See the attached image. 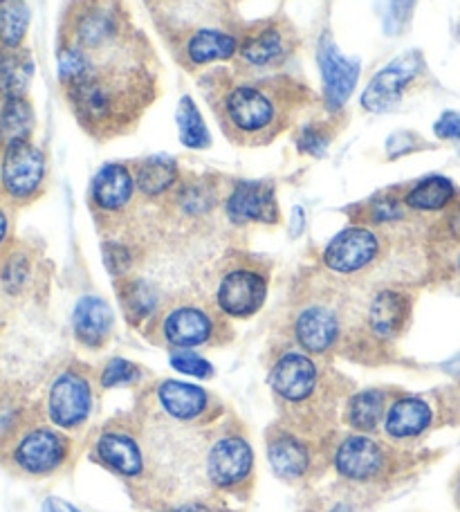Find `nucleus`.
I'll return each instance as SVG.
<instances>
[{"mask_svg":"<svg viewBox=\"0 0 460 512\" xmlns=\"http://www.w3.org/2000/svg\"><path fill=\"white\" fill-rule=\"evenodd\" d=\"M72 113L95 137H110L133 126L151 104L155 77L142 59L90 63V70L63 86Z\"/></svg>","mask_w":460,"mask_h":512,"instance_id":"1","label":"nucleus"},{"mask_svg":"<svg viewBox=\"0 0 460 512\" xmlns=\"http://www.w3.org/2000/svg\"><path fill=\"white\" fill-rule=\"evenodd\" d=\"M306 86L290 79L238 81L216 102L218 122L236 144H270L303 102Z\"/></svg>","mask_w":460,"mask_h":512,"instance_id":"2","label":"nucleus"},{"mask_svg":"<svg viewBox=\"0 0 460 512\" xmlns=\"http://www.w3.org/2000/svg\"><path fill=\"white\" fill-rule=\"evenodd\" d=\"M122 0H75L63 18V43L79 48L90 63L142 57Z\"/></svg>","mask_w":460,"mask_h":512,"instance_id":"3","label":"nucleus"},{"mask_svg":"<svg viewBox=\"0 0 460 512\" xmlns=\"http://www.w3.org/2000/svg\"><path fill=\"white\" fill-rule=\"evenodd\" d=\"M70 438L59 427L30 425L16 432L7 447V463L25 477H50L70 459Z\"/></svg>","mask_w":460,"mask_h":512,"instance_id":"4","label":"nucleus"},{"mask_svg":"<svg viewBox=\"0 0 460 512\" xmlns=\"http://www.w3.org/2000/svg\"><path fill=\"white\" fill-rule=\"evenodd\" d=\"M48 160L32 140L0 149V198L12 207H25L43 194Z\"/></svg>","mask_w":460,"mask_h":512,"instance_id":"5","label":"nucleus"},{"mask_svg":"<svg viewBox=\"0 0 460 512\" xmlns=\"http://www.w3.org/2000/svg\"><path fill=\"white\" fill-rule=\"evenodd\" d=\"M45 414L59 429H79L92 414V384L86 373L63 369L52 378L45 396Z\"/></svg>","mask_w":460,"mask_h":512,"instance_id":"6","label":"nucleus"},{"mask_svg":"<svg viewBox=\"0 0 460 512\" xmlns=\"http://www.w3.org/2000/svg\"><path fill=\"white\" fill-rule=\"evenodd\" d=\"M268 277L250 265L227 270L218 281L216 306L223 315L245 319L259 313L268 299Z\"/></svg>","mask_w":460,"mask_h":512,"instance_id":"7","label":"nucleus"},{"mask_svg":"<svg viewBox=\"0 0 460 512\" xmlns=\"http://www.w3.org/2000/svg\"><path fill=\"white\" fill-rule=\"evenodd\" d=\"M422 72L420 54H404V57L391 61L377 75L368 81L362 95V106L371 113H389L402 102L407 88L418 79Z\"/></svg>","mask_w":460,"mask_h":512,"instance_id":"8","label":"nucleus"},{"mask_svg":"<svg viewBox=\"0 0 460 512\" xmlns=\"http://www.w3.org/2000/svg\"><path fill=\"white\" fill-rule=\"evenodd\" d=\"M254 450L243 436H223L209 447L205 459L207 479L218 490H234L250 479Z\"/></svg>","mask_w":460,"mask_h":512,"instance_id":"9","label":"nucleus"},{"mask_svg":"<svg viewBox=\"0 0 460 512\" xmlns=\"http://www.w3.org/2000/svg\"><path fill=\"white\" fill-rule=\"evenodd\" d=\"M382 241L377 232L364 225H351L339 232L324 250V265L335 274H357L380 256Z\"/></svg>","mask_w":460,"mask_h":512,"instance_id":"10","label":"nucleus"},{"mask_svg":"<svg viewBox=\"0 0 460 512\" xmlns=\"http://www.w3.org/2000/svg\"><path fill=\"white\" fill-rule=\"evenodd\" d=\"M294 50V34L283 23H261L247 32L238 45V61L252 70L279 68Z\"/></svg>","mask_w":460,"mask_h":512,"instance_id":"11","label":"nucleus"},{"mask_svg":"<svg viewBox=\"0 0 460 512\" xmlns=\"http://www.w3.org/2000/svg\"><path fill=\"white\" fill-rule=\"evenodd\" d=\"M386 463H389V454H386L382 443L360 432L344 438L335 452L337 474L353 483H371L380 479Z\"/></svg>","mask_w":460,"mask_h":512,"instance_id":"12","label":"nucleus"},{"mask_svg":"<svg viewBox=\"0 0 460 512\" xmlns=\"http://www.w3.org/2000/svg\"><path fill=\"white\" fill-rule=\"evenodd\" d=\"M225 214L234 225H274L279 223V205L272 182L241 180L229 191Z\"/></svg>","mask_w":460,"mask_h":512,"instance_id":"13","label":"nucleus"},{"mask_svg":"<svg viewBox=\"0 0 460 512\" xmlns=\"http://www.w3.org/2000/svg\"><path fill=\"white\" fill-rule=\"evenodd\" d=\"M317 61L321 79H324V102L328 111H339L353 95L357 79H360V61L344 57L337 45L330 41V36L319 41Z\"/></svg>","mask_w":460,"mask_h":512,"instance_id":"14","label":"nucleus"},{"mask_svg":"<svg viewBox=\"0 0 460 512\" xmlns=\"http://www.w3.org/2000/svg\"><path fill=\"white\" fill-rule=\"evenodd\" d=\"M135 178L128 164L108 162L90 182V205L97 214L119 216L131 207L135 198Z\"/></svg>","mask_w":460,"mask_h":512,"instance_id":"15","label":"nucleus"},{"mask_svg":"<svg viewBox=\"0 0 460 512\" xmlns=\"http://www.w3.org/2000/svg\"><path fill=\"white\" fill-rule=\"evenodd\" d=\"M319 369L308 353L290 351L274 362L270 387L285 402H303L317 391Z\"/></svg>","mask_w":460,"mask_h":512,"instance_id":"16","label":"nucleus"},{"mask_svg":"<svg viewBox=\"0 0 460 512\" xmlns=\"http://www.w3.org/2000/svg\"><path fill=\"white\" fill-rule=\"evenodd\" d=\"M162 340L171 349H196L209 344L216 335V319L200 306H176L162 319Z\"/></svg>","mask_w":460,"mask_h":512,"instance_id":"17","label":"nucleus"},{"mask_svg":"<svg viewBox=\"0 0 460 512\" xmlns=\"http://www.w3.org/2000/svg\"><path fill=\"white\" fill-rule=\"evenodd\" d=\"M241 39L220 27H196L182 39L180 57L187 68H202L209 63L229 61L238 57Z\"/></svg>","mask_w":460,"mask_h":512,"instance_id":"18","label":"nucleus"},{"mask_svg":"<svg viewBox=\"0 0 460 512\" xmlns=\"http://www.w3.org/2000/svg\"><path fill=\"white\" fill-rule=\"evenodd\" d=\"M339 337H342V322L333 308L308 306L294 319V340L310 355L335 349Z\"/></svg>","mask_w":460,"mask_h":512,"instance_id":"19","label":"nucleus"},{"mask_svg":"<svg viewBox=\"0 0 460 512\" xmlns=\"http://www.w3.org/2000/svg\"><path fill=\"white\" fill-rule=\"evenodd\" d=\"M411 319V299L402 290L386 288L371 299L366 310V324L377 340L398 337Z\"/></svg>","mask_w":460,"mask_h":512,"instance_id":"20","label":"nucleus"},{"mask_svg":"<svg viewBox=\"0 0 460 512\" xmlns=\"http://www.w3.org/2000/svg\"><path fill=\"white\" fill-rule=\"evenodd\" d=\"M115 326L113 308L97 295H86L77 301L72 310V331L77 342L86 349H99L108 342Z\"/></svg>","mask_w":460,"mask_h":512,"instance_id":"21","label":"nucleus"},{"mask_svg":"<svg viewBox=\"0 0 460 512\" xmlns=\"http://www.w3.org/2000/svg\"><path fill=\"white\" fill-rule=\"evenodd\" d=\"M95 450L99 461L117 472L119 477L140 479L144 474V452L140 443L126 432H104L99 434Z\"/></svg>","mask_w":460,"mask_h":512,"instance_id":"22","label":"nucleus"},{"mask_svg":"<svg viewBox=\"0 0 460 512\" xmlns=\"http://www.w3.org/2000/svg\"><path fill=\"white\" fill-rule=\"evenodd\" d=\"M155 396H158L164 414L178 423L198 420L209 409V393L189 382L162 380L155 387Z\"/></svg>","mask_w":460,"mask_h":512,"instance_id":"23","label":"nucleus"},{"mask_svg":"<svg viewBox=\"0 0 460 512\" xmlns=\"http://www.w3.org/2000/svg\"><path fill=\"white\" fill-rule=\"evenodd\" d=\"M431 407L422 398L404 396L391 402L384 414V432L393 441H407L420 436L431 425Z\"/></svg>","mask_w":460,"mask_h":512,"instance_id":"24","label":"nucleus"},{"mask_svg":"<svg viewBox=\"0 0 460 512\" xmlns=\"http://www.w3.org/2000/svg\"><path fill=\"white\" fill-rule=\"evenodd\" d=\"M268 461L276 477L281 479H301L306 477L312 463V454L306 441L299 436L279 432L268 441Z\"/></svg>","mask_w":460,"mask_h":512,"instance_id":"25","label":"nucleus"},{"mask_svg":"<svg viewBox=\"0 0 460 512\" xmlns=\"http://www.w3.org/2000/svg\"><path fill=\"white\" fill-rule=\"evenodd\" d=\"M131 169L137 191L149 200L173 194L180 182L178 162L169 155H151V158L135 162Z\"/></svg>","mask_w":460,"mask_h":512,"instance_id":"26","label":"nucleus"},{"mask_svg":"<svg viewBox=\"0 0 460 512\" xmlns=\"http://www.w3.org/2000/svg\"><path fill=\"white\" fill-rule=\"evenodd\" d=\"M34 59L30 50L0 48V102L5 99L27 97L34 79Z\"/></svg>","mask_w":460,"mask_h":512,"instance_id":"27","label":"nucleus"},{"mask_svg":"<svg viewBox=\"0 0 460 512\" xmlns=\"http://www.w3.org/2000/svg\"><path fill=\"white\" fill-rule=\"evenodd\" d=\"M36 128L34 106L27 97L0 102V149L32 140Z\"/></svg>","mask_w":460,"mask_h":512,"instance_id":"28","label":"nucleus"},{"mask_svg":"<svg viewBox=\"0 0 460 512\" xmlns=\"http://www.w3.org/2000/svg\"><path fill=\"white\" fill-rule=\"evenodd\" d=\"M119 301L133 326L151 319L160 308V290L146 279H124L119 283Z\"/></svg>","mask_w":460,"mask_h":512,"instance_id":"29","label":"nucleus"},{"mask_svg":"<svg viewBox=\"0 0 460 512\" xmlns=\"http://www.w3.org/2000/svg\"><path fill=\"white\" fill-rule=\"evenodd\" d=\"M454 198L456 187L452 180L445 176H427L407 191L404 205L411 212H443L445 207L454 203Z\"/></svg>","mask_w":460,"mask_h":512,"instance_id":"30","label":"nucleus"},{"mask_svg":"<svg viewBox=\"0 0 460 512\" xmlns=\"http://www.w3.org/2000/svg\"><path fill=\"white\" fill-rule=\"evenodd\" d=\"M386 414V393L382 389H364L348 400L346 423L360 434H371Z\"/></svg>","mask_w":460,"mask_h":512,"instance_id":"31","label":"nucleus"},{"mask_svg":"<svg viewBox=\"0 0 460 512\" xmlns=\"http://www.w3.org/2000/svg\"><path fill=\"white\" fill-rule=\"evenodd\" d=\"M173 203L180 209L182 216L200 218L207 216L216 207V187L207 178H193L187 182H178L173 189Z\"/></svg>","mask_w":460,"mask_h":512,"instance_id":"32","label":"nucleus"},{"mask_svg":"<svg viewBox=\"0 0 460 512\" xmlns=\"http://www.w3.org/2000/svg\"><path fill=\"white\" fill-rule=\"evenodd\" d=\"M32 256L25 248H7L0 254V288L7 295L18 297L32 281Z\"/></svg>","mask_w":460,"mask_h":512,"instance_id":"33","label":"nucleus"},{"mask_svg":"<svg viewBox=\"0 0 460 512\" xmlns=\"http://www.w3.org/2000/svg\"><path fill=\"white\" fill-rule=\"evenodd\" d=\"M30 18L32 12L27 0H7L5 5H0V48H23L30 32Z\"/></svg>","mask_w":460,"mask_h":512,"instance_id":"34","label":"nucleus"},{"mask_svg":"<svg viewBox=\"0 0 460 512\" xmlns=\"http://www.w3.org/2000/svg\"><path fill=\"white\" fill-rule=\"evenodd\" d=\"M178 133H180V142L187 146V149H209L211 146V135L209 128L202 120V115L198 111L196 102L191 97H182L180 106H178Z\"/></svg>","mask_w":460,"mask_h":512,"instance_id":"35","label":"nucleus"},{"mask_svg":"<svg viewBox=\"0 0 460 512\" xmlns=\"http://www.w3.org/2000/svg\"><path fill=\"white\" fill-rule=\"evenodd\" d=\"M333 142V131L324 122H310L299 131L297 146L301 153L312 155V158H324L328 146Z\"/></svg>","mask_w":460,"mask_h":512,"instance_id":"36","label":"nucleus"},{"mask_svg":"<svg viewBox=\"0 0 460 512\" xmlns=\"http://www.w3.org/2000/svg\"><path fill=\"white\" fill-rule=\"evenodd\" d=\"M404 200L398 196H377L366 207V218L368 223L373 225H389V223H398L404 218Z\"/></svg>","mask_w":460,"mask_h":512,"instance_id":"37","label":"nucleus"},{"mask_svg":"<svg viewBox=\"0 0 460 512\" xmlns=\"http://www.w3.org/2000/svg\"><path fill=\"white\" fill-rule=\"evenodd\" d=\"M142 378V371L137 364L128 362L124 358H113L104 369H101L99 384L104 389H115V387H124V384H133Z\"/></svg>","mask_w":460,"mask_h":512,"instance_id":"38","label":"nucleus"},{"mask_svg":"<svg viewBox=\"0 0 460 512\" xmlns=\"http://www.w3.org/2000/svg\"><path fill=\"white\" fill-rule=\"evenodd\" d=\"M171 369H176L182 376H191L198 380H205L214 376V364L207 362L202 355L193 353L189 349H176L169 358Z\"/></svg>","mask_w":460,"mask_h":512,"instance_id":"39","label":"nucleus"},{"mask_svg":"<svg viewBox=\"0 0 460 512\" xmlns=\"http://www.w3.org/2000/svg\"><path fill=\"white\" fill-rule=\"evenodd\" d=\"M133 263H135L133 250L128 248L126 243H119V241L104 243V265L115 279H124L126 274L133 270Z\"/></svg>","mask_w":460,"mask_h":512,"instance_id":"40","label":"nucleus"},{"mask_svg":"<svg viewBox=\"0 0 460 512\" xmlns=\"http://www.w3.org/2000/svg\"><path fill=\"white\" fill-rule=\"evenodd\" d=\"M434 133L440 140H460V113L447 111L440 115V120L434 124Z\"/></svg>","mask_w":460,"mask_h":512,"instance_id":"41","label":"nucleus"},{"mask_svg":"<svg viewBox=\"0 0 460 512\" xmlns=\"http://www.w3.org/2000/svg\"><path fill=\"white\" fill-rule=\"evenodd\" d=\"M9 236H12V216H9L7 207L0 203V254L7 250Z\"/></svg>","mask_w":460,"mask_h":512,"instance_id":"42","label":"nucleus"},{"mask_svg":"<svg viewBox=\"0 0 460 512\" xmlns=\"http://www.w3.org/2000/svg\"><path fill=\"white\" fill-rule=\"evenodd\" d=\"M41 512H81V510L75 508L72 504H68V501L59 499V497H48L43 501Z\"/></svg>","mask_w":460,"mask_h":512,"instance_id":"43","label":"nucleus"},{"mask_svg":"<svg viewBox=\"0 0 460 512\" xmlns=\"http://www.w3.org/2000/svg\"><path fill=\"white\" fill-rule=\"evenodd\" d=\"M303 230H306V212H303V207H294L290 216V236L297 239Z\"/></svg>","mask_w":460,"mask_h":512,"instance_id":"44","label":"nucleus"},{"mask_svg":"<svg viewBox=\"0 0 460 512\" xmlns=\"http://www.w3.org/2000/svg\"><path fill=\"white\" fill-rule=\"evenodd\" d=\"M164 512H220L214 506L209 504H202V501H191V504H182L178 508H171V510H164Z\"/></svg>","mask_w":460,"mask_h":512,"instance_id":"45","label":"nucleus"},{"mask_svg":"<svg viewBox=\"0 0 460 512\" xmlns=\"http://www.w3.org/2000/svg\"><path fill=\"white\" fill-rule=\"evenodd\" d=\"M330 512H351V506H346V504H337V506L330 508Z\"/></svg>","mask_w":460,"mask_h":512,"instance_id":"46","label":"nucleus"},{"mask_svg":"<svg viewBox=\"0 0 460 512\" xmlns=\"http://www.w3.org/2000/svg\"><path fill=\"white\" fill-rule=\"evenodd\" d=\"M158 3H173V0H158Z\"/></svg>","mask_w":460,"mask_h":512,"instance_id":"47","label":"nucleus"},{"mask_svg":"<svg viewBox=\"0 0 460 512\" xmlns=\"http://www.w3.org/2000/svg\"><path fill=\"white\" fill-rule=\"evenodd\" d=\"M458 501H460V483H458Z\"/></svg>","mask_w":460,"mask_h":512,"instance_id":"48","label":"nucleus"},{"mask_svg":"<svg viewBox=\"0 0 460 512\" xmlns=\"http://www.w3.org/2000/svg\"><path fill=\"white\" fill-rule=\"evenodd\" d=\"M7 3V0H0V5H5Z\"/></svg>","mask_w":460,"mask_h":512,"instance_id":"49","label":"nucleus"}]
</instances>
